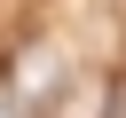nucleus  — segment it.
<instances>
[{
    "mask_svg": "<svg viewBox=\"0 0 126 118\" xmlns=\"http://www.w3.org/2000/svg\"><path fill=\"white\" fill-rule=\"evenodd\" d=\"M0 118H16V110H0Z\"/></svg>",
    "mask_w": 126,
    "mask_h": 118,
    "instance_id": "obj_1",
    "label": "nucleus"
}]
</instances>
